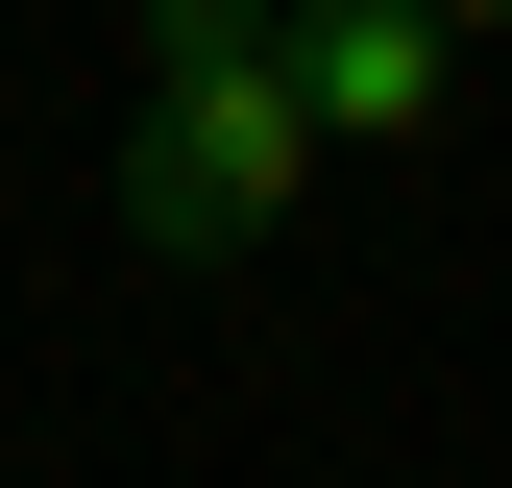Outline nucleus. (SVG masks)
I'll return each mask as SVG.
<instances>
[{
  "label": "nucleus",
  "instance_id": "nucleus-1",
  "mask_svg": "<svg viewBox=\"0 0 512 488\" xmlns=\"http://www.w3.org/2000/svg\"><path fill=\"white\" fill-rule=\"evenodd\" d=\"M317 171V98H293V0H147V122H122V244L171 269H244Z\"/></svg>",
  "mask_w": 512,
  "mask_h": 488
},
{
  "label": "nucleus",
  "instance_id": "nucleus-2",
  "mask_svg": "<svg viewBox=\"0 0 512 488\" xmlns=\"http://www.w3.org/2000/svg\"><path fill=\"white\" fill-rule=\"evenodd\" d=\"M439 74H464L439 0H293V98H317V147H439Z\"/></svg>",
  "mask_w": 512,
  "mask_h": 488
},
{
  "label": "nucleus",
  "instance_id": "nucleus-3",
  "mask_svg": "<svg viewBox=\"0 0 512 488\" xmlns=\"http://www.w3.org/2000/svg\"><path fill=\"white\" fill-rule=\"evenodd\" d=\"M439 25H512V0H439Z\"/></svg>",
  "mask_w": 512,
  "mask_h": 488
}]
</instances>
